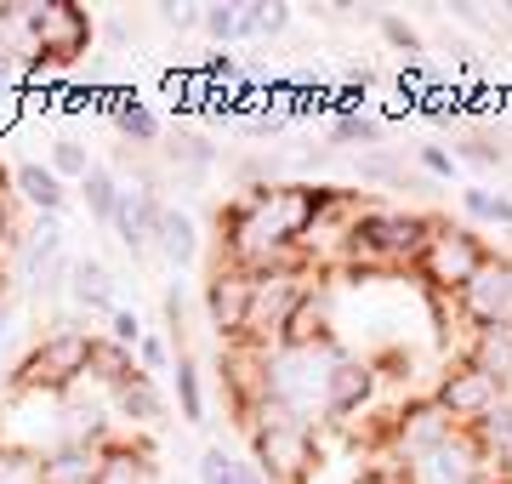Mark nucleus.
Wrapping results in <instances>:
<instances>
[{"mask_svg": "<svg viewBox=\"0 0 512 484\" xmlns=\"http://www.w3.org/2000/svg\"><path fill=\"white\" fill-rule=\"evenodd\" d=\"M382 35H387V46H393V52H404V57H427V40H421L404 18H382Z\"/></svg>", "mask_w": 512, "mask_h": 484, "instance_id": "obj_40", "label": "nucleus"}, {"mask_svg": "<svg viewBox=\"0 0 512 484\" xmlns=\"http://www.w3.org/2000/svg\"><path fill=\"white\" fill-rule=\"evenodd\" d=\"M165 160H171L177 171H188V177H211L217 149H211V137H205V131H171V149H165Z\"/></svg>", "mask_w": 512, "mask_h": 484, "instance_id": "obj_29", "label": "nucleus"}, {"mask_svg": "<svg viewBox=\"0 0 512 484\" xmlns=\"http://www.w3.org/2000/svg\"><path fill=\"white\" fill-rule=\"evenodd\" d=\"M291 29V6H268V23H262V35L274 40V35H285Z\"/></svg>", "mask_w": 512, "mask_h": 484, "instance_id": "obj_44", "label": "nucleus"}, {"mask_svg": "<svg viewBox=\"0 0 512 484\" xmlns=\"http://www.w3.org/2000/svg\"><path fill=\"white\" fill-rule=\"evenodd\" d=\"M313 342H330V297H325V285H313L296 297L291 319H285V331H279L274 348H313Z\"/></svg>", "mask_w": 512, "mask_h": 484, "instance_id": "obj_17", "label": "nucleus"}, {"mask_svg": "<svg viewBox=\"0 0 512 484\" xmlns=\"http://www.w3.org/2000/svg\"><path fill=\"white\" fill-rule=\"evenodd\" d=\"M251 285L256 274L234 268V262H211V274H205V319H211V331L222 336V348L228 342H245V319H251Z\"/></svg>", "mask_w": 512, "mask_h": 484, "instance_id": "obj_13", "label": "nucleus"}, {"mask_svg": "<svg viewBox=\"0 0 512 484\" xmlns=\"http://www.w3.org/2000/svg\"><path fill=\"white\" fill-rule=\"evenodd\" d=\"M171 376H177V405H183V422H205V388H200V365L188 348H177L171 359Z\"/></svg>", "mask_w": 512, "mask_h": 484, "instance_id": "obj_30", "label": "nucleus"}, {"mask_svg": "<svg viewBox=\"0 0 512 484\" xmlns=\"http://www.w3.org/2000/svg\"><path fill=\"white\" fill-rule=\"evenodd\" d=\"M456 433V422H450V410L433 399V393H421V399H404L393 416H387L382 428H376V445H382V456L387 462H416L421 450H433V445H444Z\"/></svg>", "mask_w": 512, "mask_h": 484, "instance_id": "obj_8", "label": "nucleus"}, {"mask_svg": "<svg viewBox=\"0 0 512 484\" xmlns=\"http://www.w3.org/2000/svg\"><path fill=\"white\" fill-rule=\"evenodd\" d=\"M200 484H239V456L222 445L200 450Z\"/></svg>", "mask_w": 512, "mask_h": 484, "instance_id": "obj_36", "label": "nucleus"}, {"mask_svg": "<svg viewBox=\"0 0 512 484\" xmlns=\"http://www.w3.org/2000/svg\"><path fill=\"white\" fill-rule=\"evenodd\" d=\"M0 484H46V450L0 433Z\"/></svg>", "mask_w": 512, "mask_h": 484, "instance_id": "obj_27", "label": "nucleus"}, {"mask_svg": "<svg viewBox=\"0 0 512 484\" xmlns=\"http://www.w3.org/2000/svg\"><path fill=\"white\" fill-rule=\"evenodd\" d=\"M12 188L35 205V217H40V211H46V217H63V177H57L52 166H40V160L12 166Z\"/></svg>", "mask_w": 512, "mask_h": 484, "instance_id": "obj_21", "label": "nucleus"}, {"mask_svg": "<svg viewBox=\"0 0 512 484\" xmlns=\"http://www.w3.org/2000/svg\"><path fill=\"white\" fill-rule=\"evenodd\" d=\"M200 29L217 46H228V40H239V6H205V18H200Z\"/></svg>", "mask_w": 512, "mask_h": 484, "instance_id": "obj_38", "label": "nucleus"}, {"mask_svg": "<svg viewBox=\"0 0 512 484\" xmlns=\"http://www.w3.org/2000/svg\"><path fill=\"white\" fill-rule=\"evenodd\" d=\"M0 302H6V268H0Z\"/></svg>", "mask_w": 512, "mask_h": 484, "instance_id": "obj_49", "label": "nucleus"}, {"mask_svg": "<svg viewBox=\"0 0 512 484\" xmlns=\"http://www.w3.org/2000/svg\"><path fill=\"white\" fill-rule=\"evenodd\" d=\"M262 23H268V6H262V0H256V6H239V40H256Z\"/></svg>", "mask_w": 512, "mask_h": 484, "instance_id": "obj_43", "label": "nucleus"}, {"mask_svg": "<svg viewBox=\"0 0 512 484\" xmlns=\"http://www.w3.org/2000/svg\"><path fill=\"white\" fill-rule=\"evenodd\" d=\"M245 433H251V462L262 467V479L268 484H308L325 462V439L313 422L291 416V410H279L274 399H262V405L245 416Z\"/></svg>", "mask_w": 512, "mask_h": 484, "instance_id": "obj_3", "label": "nucleus"}, {"mask_svg": "<svg viewBox=\"0 0 512 484\" xmlns=\"http://www.w3.org/2000/svg\"><path fill=\"white\" fill-rule=\"evenodd\" d=\"M433 399L450 410V422H456V428H478V422L507 399V388H501L490 371H478L467 354H456L450 365H444V376L433 382Z\"/></svg>", "mask_w": 512, "mask_h": 484, "instance_id": "obj_10", "label": "nucleus"}, {"mask_svg": "<svg viewBox=\"0 0 512 484\" xmlns=\"http://www.w3.org/2000/svg\"><path fill=\"white\" fill-rule=\"evenodd\" d=\"M336 188L262 183L217 211V257L245 274H285L308 268V234L330 223Z\"/></svg>", "mask_w": 512, "mask_h": 484, "instance_id": "obj_1", "label": "nucleus"}, {"mask_svg": "<svg viewBox=\"0 0 512 484\" xmlns=\"http://www.w3.org/2000/svg\"><path fill=\"white\" fill-rule=\"evenodd\" d=\"M154 479H160V462H154L148 439H120V433L103 439V450H97V484H154Z\"/></svg>", "mask_w": 512, "mask_h": 484, "instance_id": "obj_16", "label": "nucleus"}, {"mask_svg": "<svg viewBox=\"0 0 512 484\" xmlns=\"http://www.w3.org/2000/svg\"><path fill=\"white\" fill-rule=\"evenodd\" d=\"M69 297L80 302V308H92V314H120V302H114V280H109V268H103L97 257H74Z\"/></svg>", "mask_w": 512, "mask_h": 484, "instance_id": "obj_22", "label": "nucleus"}, {"mask_svg": "<svg viewBox=\"0 0 512 484\" xmlns=\"http://www.w3.org/2000/svg\"><path fill=\"white\" fill-rule=\"evenodd\" d=\"M490 257H495L490 240H484L473 223L433 217V228H427V245H421V257H416V280L427 285L433 297H450V302H456Z\"/></svg>", "mask_w": 512, "mask_h": 484, "instance_id": "obj_6", "label": "nucleus"}, {"mask_svg": "<svg viewBox=\"0 0 512 484\" xmlns=\"http://www.w3.org/2000/svg\"><path fill=\"white\" fill-rule=\"evenodd\" d=\"M154 251H160L171 268H188V262L200 257V228H194V217L177 211V205H165L160 211V234H154Z\"/></svg>", "mask_w": 512, "mask_h": 484, "instance_id": "obj_20", "label": "nucleus"}, {"mask_svg": "<svg viewBox=\"0 0 512 484\" xmlns=\"http://www.w3.org/2000/svg\"><path fill=\"white\" fill-rule=\"evenodd\" d=\"M222 388H228V405L245 422L262 399H268V348L256 342H228L222 348Z\"/></svg>", "mask_w": 512, "mask_h": 484, "instance_id": "obj_15", "label": "nucleus"}, {"mask_svg": "<svg viewBox=\"0 0 512 484\" xmlns=\"http://www.w3.org/2000/svg\"><path fill=\"white\" fill-rule=\"evenodd\" d=\"M171 359H177V348H171V336H154V331H148L143 342H137V365H143L148 376H160L165 365H171Z\"/></svg>", "mask_w": 512, "mask_h": 484, "instance_id": "obj_39", "label": "nucleus"}, {"mask_svg": "<svg viewBox=\"0 0 512 484\" xmlns=\"http://www.w3.org/2000/svg\"><path fill=\"white\" fill-rule=\"evenodd\" d=\"M478 445H484V456H490V467H495V479H507L512 473V393L501 399V405L478 422Z\"/></svg>", "mask_w": 512, "mask_h": 484, "instance_id": "obj_23", "label": "nucleus"}, {"mask_svg": "<svg viewBox=\"0 0 512 484\" xmlns=\"http://www.w3.org/2000/svg\"><path fill=\"white\" fill-rule=\"evenodd\" d=\"M450 308H456L473 331H512V251H495Z\"/></svg>", "mask_w": 512, "mask_h": 484, "instance_id": "obj_11", "label": "nucleus"}, {"mask_svg": "<svg viewBox=\"0 0 512 484\" xmlns=\"http://www.w3.org/2000/svg\"><path fill=\"white\" fill-rule=\"evenodd\" d=\"M12 325H18V308H12V302H0V348L12 342Z\"/></svg>", "mask_w": 512, "mask_h": 484, "instance_id": "obj_45", "label": "nucleus"}, {"mask_svg": "<svg viewBox=\"0 0 512 484\" xmlns=\"http://www.w3.org/2000/svg\"><path fill=\"white\" fill-rule=\"evenodd\" d=\"M382 388V365L376 359H359V354H342L336 371H330V393H325V422L348 428L353 416H365L370 399Z\"/></svg>", "mask_w": 512, "mask_h": 484, "instance_id": "obj_14", "label": "nucleus"}, {"mask_svg": "<svg viewBox=\"0 0 512 484\" xmlns=\"http://www.w3.org/2000/svg\"><path fill=\"white\" fill-rule=\"evenodd\" d=\"M239 484H268V479H262V467L256 462H239Z\"/></svg>", "mask_w": 512, "mask_h": 484, "instance_id": "obj_47", "label": "nucleus"}, {"mask_svg": "<svg viewBox=\"0 0 512 484\" xmlns=\"http://www.w3.org/2000/svg\"><path fill=\"white\" fill-rule=\"evenodd\" d=\"M495 484H512V479H495Z\"/></svg>", "mask_w": 512, "mask_h": 484, "instance_id": "obj_50", "label": "nucleus"}, {"mask_svg": "<svg viewBox=\"0 0 512 484\" xmlns=\"http://www.w3.org/2000/svg\"><path fill=\"white\" fill-rule=\"evenodd\" d=\"M160 211L165 200L160 194H148V188H126V200H120V217H114V234L126 251H154V234H160Z\"/></svg>", "mask_w": 512, "mask_h": 484, "instance_id": "obj_18", "label": "nucleus"}, {"mask_svg": "<svg viewBox=\"0 0 512 484\" xmlns=\"http://www.w3.org/2000/svg\"><path fill=\"white\" fill-rule=\"evenodd\" d=\"M456 160H467V166H478V171H501L507 166V154H501V143H495L490 131H467Z\"/></svg>", "mask_w": 512, "mask_h": 484, "instance_id": "obj_33", "label": "nucleus"}, {"mask_svg": "<svg viewBox=\"0 0 512 484\" xmlns=\"http://www.w3.org/2000/svg\"><path fill=\"white\" fill-rule=\"evenodd\" d=\"M399 473H404V484H495V467L473 428H456L444 445L421 450L416 462H404Z\"/></svg>", "mask_w": 512, "mask_h": 484, "instance_id": "obj_9", "label": "nucleus"}, {"mask_svg": "<svg viewBox=\"0 0 512 484\" xmlns=\"http://www.w3.org/2000/svg\"><path fill=\"white\" fill-rule=\"evenodd\" d=\"M109 399H114V410H120L126 422H143V428H154V422L165 416V399H160V388H154V376L148 371H137L126 388H114Z\"/></svg>", "mask_w": 512, "mask_h": 484, "instance_id": "obj_24", "label": "nucleus"}, {"mask_svg": "<svg viewBox=\"0 0 512 484\" xmlns=\"http://www.w3.org/2000/svg\"><path fill=\"white\" fill-rule=\"evenodd\" d=\"M302 291H308V268L256 274V285H251V319H245V342H256V348H274Z\"/></svg>", "mask_w": 512, "mask_h": 484, "instance_id": "obj_12", "label": "nucleus"}, {"mask_svg": "<svg viewBox=\"0 0 512 484\" xmlns=\"http://www.w3.org/2000/svg\"><path fill=\"white\" fill-rule=\"evenodd\" d=\"M109 336L114 342H120V348H131V354H137V342H143V319L137 314H126V308H120V314H109Z\"/></svg>", "mask_w": 512, "mask_h": 484, "instance_id": "obj_41", "label": "nucleus"}, {"mask_svg": "<svg viewBox=\"0 0 512 484\" xmlns=\"http://www.w3.org/2000/svg\"><path fill=\"white\" fill-rule=\"evenodd\" d=\"M495 12H501V18H507V23H512V0H507V6H495Z\"/></svg>", "mask_w": 512, "mask_h": 484, "instance_id": "obj_48", "label": "nucleus"}, {"mask_svg": "<svg viewBox=\"0 0 512 484\" xmlns=\"http://www.w3.org/2000/svg\"><path fill=\"white\" fill-rule=\"evenodd\" d=\"M461 354L473 359L478 371H490L495 382L512 393V331H473V342H467Z\"/></svg>", "mask_w": 512, "mask_h": 484, "instance_id": "obj_25", "label": "nucleus"}, {"mask_svg": "<svg viewBox=\"0 0 512 484\" xmlns=\"http://www.w3.org/2000/svg\"><path fill=\"white\" fill-rule=\"evenodd\" d=\"M427 228H433V217H421V211L365 205V211L342 228V257H348V268H365V274H393V268H410V274H416Z\"/></svg>", "mask_w": 512, "mask_h": 484, "instance_id": "obj_4", "label": "nucleus"}, {"mask_svg": "<svg viewBox=\"0 0 512 484\" xmlns=\"http://www.w3.org/2000/svg\"><path fill=\"white\" fill-rule=\"evenodd\" d=\"M80 194H86L92 223H109V228H114V217H120V200H126V188H120L114 166H92V171H86V183H80Z\"/></svg>", "mask_w": 512, "mask_h": 484, "instance_id": "obj_28", "label": "nucleus"}, {"mask_svg": "<svg viewBox=\"0 0 512 484\" xmlns=\"http://www.w3.org/2000/svg\"><path fill=\"white\" fill-rule=\"evenodd\" d=\"M137 371H143V365H137V354H131V348H120L114 336H97V342H92V382H103L109 393L126 388Z\"/></svg>", "mask_w": 512, "mask_h": 484, "instance_id": "obj_26", "label": "nucleus"}, {"mask_svg": "<svg viewBox=\"0 0 512 484\" xmlns=\"http://www.w3.org/2000/svg\"><path fill=\"white\" fill-rule=\"evenodd\" d=\"M92 12L80 0H35L29 12V69H74L92 52Z\"/></svg>", "mask_w": 512, "mask_h": 484, "instance_id": "obj_7", "label": "nucleus"}, {"mask_svg": "<svg viewBox=\"0 0 512 484\" xmlns=\"http://www.w3.org/2000/svg\"><path fill=\"white\" fill-rule=\"evenodd\" d=\"M507 479H512V473H507Z\"/></svg>", "mask_w": 512, "mask_h": 484, "instance_id": "obj_51", "label": "nucleus"}, {"mask_svg": "<svg viewBox=\"0 0 512 484\" xmlns=\"http://www.w3.org/2000/svg\"><path fill=\"white\" fill-rule=\"evenodd\" d=\"M421 166L433 171V177H456V166H461V160H456L450 149H439V143H433V149H421Z\"/></svg>", "mask_w": 512, "mask_h": 484, "instance_id": "obj_42", "label": "nucleus"}, {"mask_svg": "<svg viewBox=\"0 0 512 484\" xmlns=\"http://www.w3.org/2000/svg\"><path fill=\"white\" fill-rule=\"evenodd\" d=\"M92 331H80L74 319H57L52 331L40 336V342H29L23 348V359L12 365V376H6V399H35V393H46V399H63V393H74L86 376H92Z\"/></svg>", "mask_w": 512, "mask_h": 484, "instance_id": "obj_2", "label": "nucleus"}, {"mask_svg": "<svg viewBox=\"0 0 512 484\" xmlns=\"http://www.w3.org/2000/svg\"><path fill=\"white\" fill-rule=\"evenodd\" d=\"M97 160L86 154V143H74V137H57L52 143V171L57 177H74V183H86V171H92Z\"/></svg>", "mask_w": 512, "mask_h": 484, "instance_id": "obj_34", "label": "nucleus"}, {"mask_svg": "<svg viewBox=\"0 0 512 484\" xmlns=\"http://www.w3.org/2000/svg\"><path fill=\"white\" fill-rule=\"evenodd\" d=\"M97 450L103 445L57 439V445L46 450V484H97Z\"/></svg>", "mask_w": 512, "mask_h": 484, "instance_id": "obj_19", "label": "nucleus"}, {"mask_svg": "<svg viewBox=\"0 0 512 484\" xmlns=\"http://www.w3.org/2000/svg\"><path fill=\"white\" fill-rule=\"evenodd\" d=\"M348 348L330 342H313V348H268V399L279 410H291L302 422H325V393H330V371Z\"/></svg>", "mask_w": 512, "mask_h": 484, "instance_id": "obj_5", "label": "nucleus"}, {"mask_svg": "<svg viewBox=\"0 0 512 484\" xmlns=\"http://www.w3.org/2000/svg\"><path fill=\"white\" fill-rule=\"evenodd\" d=\"M359 177L365 183H382V188H404V166L393 154H359Z\"/></svg>", "mask_w": 512, "mask_h": 484, "instance_id": "obj_37", "label": "nucleus"}, {"mask_svg": "<svg viewBox=\"0 0 512 484\" xmlns=\"http://www.w3.org/2000/svg\"><path fill=\"white\" fill-rule=\"evenodd\" d=\"M461 211L473 217V223H495L512 234V194H490V188H467L461 194Z\"/></svg>", "mask_w": 512, "mask_h": 484, "instance_id": "obj_31", "label": "nucleus"}, {"mask_svg": "<svg viewBox=\"0 0 512 484\" xmlns=\"http://www.w3.org/2000/svg\"><path fill=\"white\" fill-rule=\"evenodd\" d=\"M12 245V205H6V194H0V251Z\"/></svg>", "mask_w": 512, "mask_h": 484, "instance_id": "obj_46", "label": "nucleus"}, {"mask_svg": "<svg viewBox=\"0 0 512 484\" xmlns=\"http://www.w3.org/2000/svg\"><path fill=\"white\" fill-rule=\"evenodd\" d=\"M330 143H359V149H370V143H382V126L370 120V114H359V109H348V114H336L330 120Z\"/></svg>", "mask_w": 512, "mask_h": 484, "instance_id": "obj_32", "label": "nucleus"}, {"mask_svg": "<svg viewBox=\"0 0 512 484\" xmlns=\"http://www.w3.org/2000/svg\"><path fill=\"white\" fill-rule=\"evenodd\" d=\"M114 126H120V137H126V143H154V137H160V120H154L143 103H120Z\"/></svg>", "mask_w": 512, "mask_h": 484, "instance_id": "obj_35", "label": "nucleus"}]
</instances>
